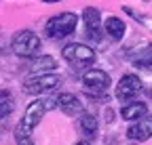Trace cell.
Instances as JSON below:
<instances>
[{
    "label": "cell",
    "mask_w": 152,
    "mask_h": 145,
    "mask_svg": "<svg viewBox=\"0 0 152 145\" xmlns=\"http://www.w3.org/2000/svg\"><path fill=\"white\" fill-rule=\"evenodd\" d=\"M55 107H57V95L45 97V99H34V101L26 107L21 120H19L17 126H15V139H26V137H30L32 131L42 122L45 114L51 112V110H55Z\"/></svg>",
    "instance_id": "6da1fadb"
},
{
    "label": "cell",
    "mask_w": 152,
    "mask_h": 145,
    "mask_svg": "<svg viewBox=\"0 0 152 145\" xmlns=\"http://www.w3.org/2000/svg\"><path fill=\"white\" fill-rule=\"evenodd\" d=\"M76 25H78V15L72 13V11H64V13H57L53 15L51 19H47L45 23V36L53 40H59L66 38V36L74 34Z\"/></svg>",
    "instance_id": "7a4b0ae2"
},
{
    "label": "cell",
    "mask_w": 152,
    "mask_h": 145,
    "mask_svg": "<svg viewBox=\"0 0 152 145\" xmlns=\"http://www.w3.org/2000/svg\"><path fill=\"white\" fill-rule=\"evenodd\" d=\"M110 76L106 74L104 69H97V67H91L83 74V88L85 93H89L91 97H97V101H106V90L110 86Z\"/></svg>",
    "instance_id": "3957f363"
},
{
    "label": "cell",
    "mask_w": 152,
    "mask_h": 145,
    "mask_svg": "<svg viewBox=\"0 0 152 145\" xmlns=\"http://www.w3.org/2000/svg\"><path fill=\"white\" fill-rule=\"evenodd\" d=\"M125 57L140 69H152V42L144 38H135L125 46Z\"/></svg>",
    "instance_id": "277c9868"
},
{
    "label": "cell",
    "mask_w": 152,
    "mask_h": 145,
    "mask_svg": "<svg viewBox=\"0 0 152 145\" xmlns=\"http://www.w3.org/2000/svg\"><path fill=\"white\" fill-rule=\"evenodd\" d=\"M38 48H40V38L30 32V30H21V32H17L13 36V40H11V50H13V55L17 57H21V59H30L34 57Z\"/></svg>",
    "instance_id": "5b68a950"
},
{
    "label": "cell",
    "mask_w": 152,
    "mask_h": 145,
    "mask_svg": "<svg viewBox=\"0 0 152 145\" xmlns=\"http://www.w3.org/2000/svg\"><path fill=\"white\" fill-rule=\"evenodd\" d=\"M59 84H61V76L49 71V74H36L34 78H28L21 88L26 95L36 97V95H45V93H51V90L59 88Z\"/></svg>",
    "instance_id": "8992f818"
},
{
    "label": "cell",
    "mask_w": 152,
    "mask_h": 145,
    "mask_svg": "<svg viewBox=\"0 0 152 145\" xmlns=\"http://www.w3.org/2000/svg\"><path fill=\"white\" fill-rule=\"evenodd\" d=\"M142 90H144V84H142L137 74H123L116 88H114V97L121 103H129V101L135 99Z\"/></svg>",
    "instance_id": "52a82bcc"
},
{
    "label": "cell",
    "mask_w": 152,
    "mask_h": 145,
    "mask_svg": "<svg viewBox=\"0 0 152 145\" xmlns=\"http://www.w3.org/2000/svg\"><path fill=\"white\" fill-rule=\"evenodd\" d=\"M61 57H64L68 63H72V65H80V67H83V65L95 63V50L89 48V46L83 44V42H70V44L64 46Z\"/></svg>",
    "instance_id": "ba28073f"
},
{
    "label": "cell",
    "mask_w": 152,
    "mask_h": 145,
    "mask_svg": "<svg viewBox=\"0 0 152 145\" xmlns=\"http://www.w3.org/2000/svg\"><path fill=\"white\" fill-rule=\"evenodd\" d=\"M83 21H85V34L93 42H99L104 38V23H102V13L95 6H87L83 11Z\"/></svg>",
    "instance_id": "9c48e42d"
},
{
    "label": "cell",
    "mask_w": 152,
    "mask_h": 145,
    "mask_svg": "<svg viewBox=\"0 0 152 145\" xmlns=\"http://www.w3.org/2000/svg\"><path fill=\"white\" fill-rule=\"evenodd\" d=\"M152 137V116H144L140 120H135V124H131L127 128V139L135 141V143H144Z\"/></svg>",
    "instance_id": "30bf717a"
},
{
    "label": "cell",
    "mask_w": 152,
    "mask_h": 145,
    "mask_svg": "<svg viewBox=\"0 0 152 145\" xmlns=\"http://www.w3.org/2000/svg\"><path fill=\"white\" fill-rule=\"evenodd\" d=\"M57 107L66 116H78L83 114V101L76 97L74 93H59L57 95Z\"/></svg>",
    "instance_id": "8fae6325"
},
{
    "label": "cell",
    "mask_w": 152,
    "mask_h": 145,
    "mask_svg": "<svg viewBox=\"0 0 152 145\" xmlns=\"http://www.w3.org/2000/svg\"><path fill=\"white\" fill-rule=\"evenodd\" d=\"M104 30H106V36L112 42H121L125 38V34H127V25L118 17H108L104 21Z\"/></svg>",
    "instance_id": "7c38bea8"
},
{
    "label": "cell",
    "mask_w": 152,
    "mask_h": 145,
    "mask_svg": "<svg viewBox=\"0 0 152 145\" xmlns=\"http://www.w3.org/2000/svg\"><path fill=\"white\" fill-rule=\"evenodd\" d=\"M146 114H148V105H146L144 101H135V99L129 101V103H125L123 110H121V116H123L127 122H129V120L135 122V120L144 118Z\"/></svg>",
    "instance_id": "4fadbf2b"
},
{
    "label": "cell",
    "mask_w": 152,
    "mask_h": 145,
    "mask_svg": "<svg viewBox=\"0 0 152 145\" xmlns=\"http://www.w3.org/2000/svg\"><path fill=\"white\" fill-rule=\"evenodd\" d=\"M78 128H80V133L85 135V139H95L97 128H99L97 118H95L93 114H89V112L78 114Z\"/></svg>",
    "instance_id": "5bb4252c"
},
{
    "label": "cell",
    "mask_w": 152,
    "mask_h": 145,
    "mask_svg": "<svg viewBox=\"0 0 152 145\" xmlns=\"http://www.w3.org/2000/svg\"><path fill=\"white\" fill-rule=\"evenodd\" d=\"M57 69V61L51 55H40L32 61V71L34 74H49V71Z\"/></svg>",
    "instance_id": "9a60e30c"
},
{
    "label": "cell",
    "mask_w": 152,
    "mask_h": 145,
    "mask_svg": "<svg viewBox=\"0 0 152 145\" xmlns=\"http://www.w3.org/2000/svg\"><path fill=\"white\" fill-rule=\"evenodd\" d=\"M123 11L131 17L133 21H137V23H140L146 32H152V17H150V15H146V13L137 11V9H133V6H127V4L123 6Z\"/></svg>",
    "instance_id": "2e32d148"
},
{
    "label": "cell",
    "mask_w": 152,
    "mask_h": 145,
    "mask_svg": "<svg viewBox=\"0 0 152 145\" xmlns=\"http://www.w3.org/2000/svg\"><path fill=\"white\" fill-rule=\"evenodd\" d=\"M13 110H15L13 95L9 93L7 88H2V93H0V118H2V122H7V118L11 116Z\"/></svg>",
    "instance_id": "e0dca14e"
},
{
    "label": "cell",
    "mask_w": 152,
    "mask_h": 145,
    "mask_svg": "<svg viewBox=\"0 0 152 145\" xmlns=\"http://www.w3.org/2000/svg\"><path fill=\"white\" fill-rule=\"evenodd\" d=\"M17 145H34V143L30 137H26V139H17Z\"/></svg>",
    "instance_id": "ac0fdd59"
},
{
    "label": "cell",
    "mask_w": 152,
    "mask_h": 145,
    "mask_svg": "<svg viewBox=\"0 0 152 145\" xmlns=\"http://www.w3.org/2000/svg\"><path fill=\"white\" fill-rule=\"evenodd\" d=\"M74 145H91V143H89V141H87V139H83V141H76V143H74Z\"/></svg>",
    "instance_id": "d6986e66"
},
{
    "label": "cell",
    "mask_w": 152,
    "mask_h": 145,
    "mask_svg": "<svg viewBox=\"0 0 152 145\" xmlns=\"http://www.w3.org/2000/svg\"><path fill=\"white\" fill-rule=\"evenodd\" d=\"M42 2H47V4H53V2H61V0H42Z\"/></svg>",
    "instance_id": "ffe728a7"
},
{
    "label": "cell",
    "mask_w": 152,
    "mask_h": 145,
    "mask_svg": "<svg viewBox=\"0 0 152 145\" xmlns=\"http://www.w3.org/2000/svg\"><path fill=\"white\" fill-rule=\"evenodd\" d=\"M142 2H150V0H142Z\"/></svg>",
    "instance_id": "44dd1931"
}]
</instances>
